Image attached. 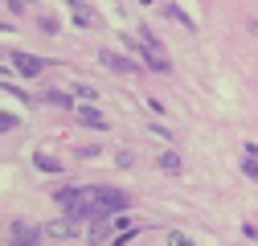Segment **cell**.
<instances>
[{
  "mask_svg": "<svg viewBox=\"0 0 258 246\" xmlns=\"http://www.w3.org/2000/svg\"><path fill=\"white\" fill-rule=\"evenodd\" d=\"M90 201H94V209H99L103 218H107V213H127V205H132L123 189H103V184L90 189Z\"/></svg>",
  "mask_w": 258,
  "mask_h": 246,
  "instance_id": "6da1fadb",
  "label": "cell"
},
{
  "mask_svg": "<svg viewBox=\"0 0 258 246\" xmlns=\"http://www.w3.org/2000/svg\"><path fill=\"white\" fill-rule=\"evenodd\" d=\"M41 234H45V230L29 226V222H13V230H9L13 246H37V242H41Z\"/></svg>",
  "mask_w": 258,
  "mask_h": 246,
  "instance_id": "7a4b0ae2",
  "label": "cell"
},
{
  "mask_svg": "<svg viewBox=\"0 0 258 246\" xmlns=\"http://www.w3.org/2000/svg\"><path fill=\"white\" fill-rule=\"evenodd\" d=\"M99 61L107 70H115V74H136V61H127L123 53H115V49H99Z\"/></svg>",
  "mask_w": 258,
  "mask_h": 246,
  "instance_id": "3957f363",
  "label": "cell"
},
{
  "mask_svg": "<svg viewBox=\"0 0 258 246\" xmlns=\"http://www.w3.org/2000/svg\"><path fill=\"white\" fill-rule=\"evenodd\" d=\"M13 66H17L25 78H37V74L45 70V61H41V57H33V53H13Z\"/></svg>",
  "mask_w": 258,
  "mask_h": 246,
  "instance_id": "277c9868",
  "label": "cell"
},
{
  "mask_svg": "<svg viewBox=\"0 0 258 246\" xmlns=\"http://www.w3.org/2000/svg\"><path fill=\"white\" fill-rule=\"evenodd\" d=\"M78 123H82V128H94V132L107 128V119H103L99 107H78Z\"/></svg>",
  "mask_w": 258,
  "mask_h": 246,
  "instance_id": "5b68a950",
  "label": "cell"
},
{
  "mask_svg": "<svg viewBox=\"0 0 258 246\" xmlns=\"http://www.w3.org/2000/svg\"><path fill=\"white\" fill-rule=\"evenodd\" d=\"M61 5L74 13V25H78V29H90V25H94V13H90V9H82L78 0H61Z\"/></svg>",
  "mask_w": 258,
  "mask_h": 246,
  "instance_id": "8992f818",
  "label": "cell"
},
{
  "mask_svg": "<svg viewBox=\"0 0 258 246\" xmlns=\"http://www.w3.org/2000/svg\"><path fill=\"white\" fill-rule=\"evenodd\" d=\"M74 230H78V222H70V218L66 222H49L45 226V238H70Z\"/></svg>",
  "mask_w": 258,
  "mask_h": 246,
  "instance_id": "52a82bcc",
  "label": "cell"
},
{
  "mask_svg": "<svg viewBox=\"0 0 258 246\" xmlns=\"http://www.w3.org/2000/svg\"><path fill=\"white\" fill-rule=\"evenodd\" d=\"M33 164H37L41 172H61V164H57L53 156H45V152H37V156H33Z\"/></svg>",
  "mask_w": 258,
  "mask_h": 246,
  "instance_id": "ba28073f",
  "label": "cell"
},
{
  "mask_svg": "<svg viewBox=\"0 0 258 246\" xmlns=\"http://www.w3.org/2000/svg\"><path fill=\"white\" fill-rule=\"evenodd\" d=\"M160 168L164 172H180V156L176 152H160Z\"/></svg>",
  "mask_w": 258,
  "mask_h": 246,
  "instance_id": "9c48e42d",
  "label": "cell"
},
{
  "mask_svg": "<svg viewBox=\"0 0 258 246\" xmlns=\"http://www.w3.org/2000/svg\"><path fill=\"white\" fill-rule=\"evenodd\" d=\"M164 17H168V21H180L184 29H192V21H188V17H184V13L176 9V5H164Z\"/></svg>",
  "mask_w": 258,
  "mask_h": 246,
  "instance_id": "30bf717a",
  "label": "cell"
},
{
  "mask_svg": "<svg viewBox=\"0 0 258 246\" xmlns=\"http://www.w3.org/2000/svg\"><path fill=\"white\" fill-rule=\"evenodd\" d=\"M242 172H246V176L258 184V156H242Z\"/></svg>",
  "mask_w": 258,
  "mask_h": 246,
  "instance_id": "8fae6325",
  "label": "cell"
},
{
  "mask_svg": "<svg viewBox=\"0 0 258 246\" xmlns=\"http://www.w3.org/2000/svg\"><path fill=\"white\" fill-rule=\"evenodd\" d=\"M17 123H21V119H17L13 111H0V136H5V132H13Z\"/></svg>",
  "mask_w": 258,
  "mask_h": 246,
  "instance_id": "7c38bea8",
  "label": "cell"
},
{
  "mask_svg": "<svg viewBox=\"0 0 258 246\" xmlns=\"http://www.w3.org/2000/svg\"><path fill=\"white\" fill-rule=\"evenodd\" d=\"M168 246H197V242H192L188 234H180V230H176V234H168Z\"/></svg>",
  "mask_w": 258,
  "mask_h": 246,
  "instance_id": "4fadbf2b",
  "label": "cell"
},
{
  "mask_svg": "<svg viewBox=\"0 0 258 246\" xmlns=\"http://www.w3.org/2000/svg\"><path fill=\"white\" fill-rule=\"evenodd\" d=\"M45 103H53V107H70V95H57V90H53V95H45Z\"/></svg>",
  "mask_w": 258,
  "mask_h": 246,
  "instance_id": "5bb4252c",
  "label": "cell"
},
{
  "mask_svg": "<svg viewBox=\"0 0 258 246\" xmlns=\"http://www.w3.org/2000/svg\"><path fill=\"white\" fill-rule=\"evenodd\" d=\"M144 5H152V0H144Z\"/></svg>",
  "mask_w": 258,
  "mask_h": 246,
  "instance_id": "9a60e30c",
  "label": "cell"
}]
</instances>
